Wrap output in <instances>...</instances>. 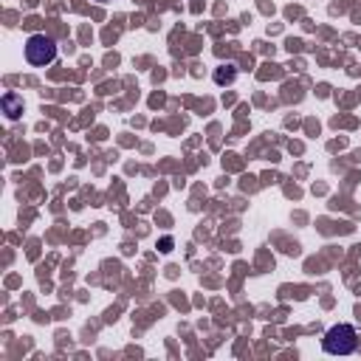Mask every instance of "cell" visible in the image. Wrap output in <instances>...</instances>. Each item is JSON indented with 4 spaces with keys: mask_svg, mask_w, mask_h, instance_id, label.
I'll return each mask as SVG.
<instances>
[{
    "mask_svg": "<svg viewBox=\"0 0 361 361\" xmlns=\"http://www.w3.org/2000/svg\"><path fill=\"white\" fill-rule=\"evenodd\" d=\"M325 353L330 356H350L358 347V336H356V327L353 325H333L325 339H322Z\"/></svg>",
    "mask_w": 361,
    "mask_h": 361,
    "instance_id": "1",
    "label": "cell"
},
{
    "mask_svg": "<svg viewBox=\"0 0 361 361\" xmlns=\"http://www.w3.org/2000/svg\"><path fill=\"white\" fill-rule=\"evenodd\" d=\"M25 60L34 68H45L57 60V43L45 34H32L25 40Z\"/></svg>",
    "mask_w": 361,
    "mask_h": 361,
    "instance_id": "2",
    "label": "cell"
},
{
    "mask_svg": "<svg viewBox=\"0 0 361 361\" xmlns=\"http://www.w3.org/2000/svg\"><path fill=\"white\" fill-rule=\"evenodd\" d=\"M3 108H6V116H9V119H17V116L23 113V99H17L14 93H9V96L3 99Z\"/></svg>",
    "mask_w": 361,
    "mask_h": 361,
    "instance_id": "3",
    "label": "cell"
},
{
    "mask_svg": "<svg viewBox=\"0 0 361 361\" xmlns=\"http://www.w3.org/2000/svg\"><path fill=\"white\" fill-rule=\"evenodd\" d=\"M215 80H218V82H231V80H235V68H231V65H229V71H226V73L220 71V73L215 76Z\"/></svg>",
    "mask_w": 361,
    "mask_h": 361,
    "instance_id": "4",
    "label": "cell"
},
{
    "mask_svg": "<svg viewBox=\"0 0 361 361\" xmlns=\"http://www.w3.org/2000/svg\"><path fill=\"white\" fill-rule=\"evenodd\" d=\"M96 3H113V0H96Z\"/></svg>",
    "mask_w": 361,
    "mask_h": 361,
    "instance_id": "5",
    "label": "cell"
}]
</instances>
